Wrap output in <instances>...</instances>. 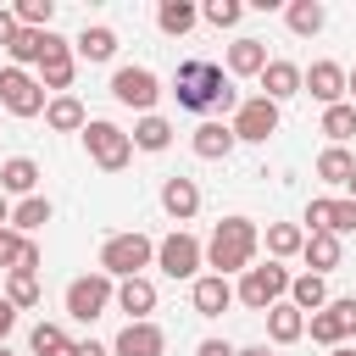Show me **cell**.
<instances>
[{
    "label": "cell",
    "mask_w": 356,
    "mask_h": 356,
    "mask_svg": "<svg viewBox=\"0 0 356 356\" xmlns=\"http://www.w3.org/2000/svg\"><path fill=\"white\" fill-rule=\"evenodd\" d=\"M172 100L184 106V111H222V122L239 111V89H234V78L217 67V61H206V56H189V61H178V72H172Z\"/></svg>",
    "instance_id": "6da1fadb"
},
{
    "label": "cell",
    "mask_w": 356,
    "mask_h": 356,
    "mask_svg": "<svg viewBox=\"0 0 356 356\" xmlns=\"http://www.w3.org/2000/svg\"><path fill=\"white\" fill-rule=\"evenodd\" d=\"M256 250H261V228H256L250 217H222V222L211 228V239H206V267H211L217 278L250 273V267H256Z\"/></svg>",
    "instance_id": "7a4b0ae2"
},
{
    "label": "cell",
    "mask_w": 356,
    "mask_h": 356,
    "mask_svg": "<svg viewBox=\"0 0 356 356\" xmlns=\"http://www.w3.org/2000/svg\"><path fill=\"white\" fill-rule=\"evenodd\" d=\"M145 267H156V239L150 234H139V228H128V234H111L106 245H100V273L106 278H139Z\"/></svg>",
    "instance_id": "3957f363"
},
{
    "label": "cell",
    "mask_w": 356,
    "mask_h": 356,
    "mask_svg": "<svg viewBox=\"0 0 356 356\" xmlns=\"http://www.w3.org/2000/svg\"><path fill=\"white\" fill-rule=\"evenodd\" d=\"M289 284H295V273H289L284 261H261V267L239 273V284H234V300L267 317V312H273L278 300H289Z\"/></svg>",
    "instance_id": "277c9868"
},
{
    "label": "cell",
    "mask_w": 356,
    "mask_h": 356,
    "mask_svg": "<svg viewBox=\"0 0 356 356\" xmlns=\"http://www.w3.org/2000/svg\"><path fill=\"white\" fill-rule=\"evenodd\" d=\"M83 150H89V161H95L100 172H122V167L134 161V134L117 128V122H106V117H89V128H83Z\"/></svg>",
    "instance_id": "5b68a950"
},
{
    "label": "cell",
    "mask_w": 356,
    "mask_h": 356,
    "mask_svg": "<svg viewBox=\"0 0 356 356\" xmlns=\"http://www.w3.org/2000/svg\"><path fill=\"white\" fill-rule=\"evenodd\" d=\"M117 306V278H106L100 267L95 273H78L72 284H67V317L72 323H95V317H106Z\"/></svg>",
    "instance_id": "8992f818"
},
{
    "label": "cell",
    "mask_w": 356,
    "mask_h": 356,
    "mask_svg": "<svg viewBox=\"0 0 356 356\" xmlns=\"http://www.w3.org/2000/svg\"><path fill=\"white\" fill-rule=\"evenodd\" d=\"M156 267H161L167 278H178V284H195L200 267H206V245H200L189 228H172L167 239H156Z\"/></svg>",
    "instance_id": "52a82bcc"
},
{
    "label": "cell",
    "mask_w": 356,
    "mask_h": 356,
    "mask_svg": "<svg viewBox=\"0 0 356 356\" xmlns=\"http://www.w3.org/2000/svg\"><path fill=\"white\" fill-rule=\"evenodd\" d=\"M44 106H50V95H44V83H39V72H22V67H0V111L6 117H44Z\"/></svg>",
    "instance_id": "ba28073f"
},
{
    "label": "cell",
    "mask_w": 356,
    "mask_h": 356,
    "mask_svg": "<svg viewBox=\"0 0 356 356\" xmlns=\"http://www.w3.org/2000/svg\"><path fill=\"white\" fill-rule=\"evenodd\" d=\"M111 100L128 106V111H139V117H150L156 100H161V78L150 67H117L111 72Z\"/></svg>",
    "instance_id": "9c48e42d"
},
{
    "label": "cell",
    "mask_w": 356,
    "mask_h": 356,
    "mask_svg": "<svg viewBox=\"0 0 356 356\" xmlns=\"http://www.w3.org/2000/svg\"><path fill=\"white\" fill-rule=\"evenodd\" d=\"M228 128H234L239 145H267V139L278 134V106H273L267 95H245L239 111L228 117Z\"/></svg>",
    "instance_id": "30bf717a"
},
{
    "label": "cell",
    "mask_w": 356,
    "mask_h": 356,
    "mask_svg": "<svg viewBox=\"0 0 356 356\" xmlns=\"http://www.w3.org/2000/svg\"><path fill=\"white\" fill-rule=\"evenodd\" d=\"M345 78H350V72H345L339 61H312V67H306V89H300V95H312V100L328 111V106H339V100H345Z\"/></svg>",
    "instance_id": "8fae6325"
},
{
    "label": "cell",
    "mask_w": 356,
    "mask_h": 356,
    "mask_svg": "<svg viewBox=\"0 0 356 356\" xmlns=\"http://www.w3.org/2000/svg\"><path fill=\"white\" fill-rule=\"evenodd\" d=\"M111 356H167L161 323H122V334L111 339Z\"/></svg>",
    "instance_id": "7c38bea8"
},
{
    "label": "cell",
    "mask_w": 356,
    "mask_h": 356,
    "mask_svg": "<svg viewBox=\"0 0 356 356\" xmlns=\"http://www.w3.org/2000/svg\"><path fill=\"white\" fill-rule=\"evenodd\" d=\"M56 44H61V33H56V28H17V39H11V50H6V56H11V67H22V72H28V67H39Z\"/></svg>",
    "instance_id": "4fadbf2b"
},
{
    "label": "cell",
    "mask_w": 356,
    "mask_h": 356,
    "mask_svg": "<svg viewBox=\"0 0 356 356\" xmlns=\"http://www.w3.org/2000/svg\"><path fill=\"white\" fill-rule=\"evenodd\" d=\"M300 89H306V67H295V61L273 56V61H267V72H261V95H267L273 106H284V100H295Z\"/></svg>",
    "instance_id": "5bb4252c"
},
{
    "label": "cell",
    "mask_w": 356,
    "mask_h": 356,
    "mask_svg": "<svg viewBox=\"0 0 356 356\" xmlns=\"http://www.w3.org/2000/svg\"><path fill=\"white\" fill-rule=\"evenodd\" d=\"M234 145H239V139H234V128H228L222 117H206V122L189 134V150H195L200 161H228V156H234Z\"/></svg>",
    "instance_id": "9a60e30c"
},
{
    "label": "cell",
    "mask_w": 356,
    "mask_h": 356,
    "mask_svg": "<svg viewBox=\"0 0 356 356\" xmlns=\"http://www.w3.org/2000/svg\"><path fill=\"white\" fill-rule=\"evenodd\" d=\"M189 306H195V317H222V312L234 306V284L217 278V273H200V278L189 284Z\"/></svg>",
    "instance_id": "2e32d148"
},
{
    "label": "cell",
    "mask_w": 356,
    "mask_h": 356,
    "mask_svg": "<svg viewBox=\"0 0 356 356\" xmlns=\"http://www.w3.org/2000/svg\"><path fill=\"white\" fill-rule=\"evenodd\" d=\"M72 78H78V56H72V44L61 39V44L39 61V83H44V95H72Z\"/></svg>",
    "instance_id": "e0dca14e"
},
{
    "label": "cell",
    "mask_w": 356,
    "mask_h": 356,
    "mask_svg": "<svg viewBox=\"0 0 356 356\" xmlns=\"http://www.w3.org/2000/svg\"><path fill=\"white\" fill-rule=\"evenodd\" d=\"M161 211H167L172 222H189V217L200 211V184H195V178H184V172L161 178Z\"/></svg>",
    "instance_id": "ac0fdd59"
},
{
    "label": "cell",
    "mask_w": 356,
    "mask_h": 356,
    "mask_svg": "<svg viewBox=\"0 0 356 356\" xmlns=\"http://www.w3.org/2000/svg\"><path fill=\"white\" fill-rule=\"evenodd\" d=\"M117 312H128V323H150L156 312V284L139 273V278H122L117 284Z\"/></svg>",
    "instance_id": "d6986e66"
},
{
    "label": "cell",
    "mask_w": 356,
    "mask_h": 356,
    "mask_svg": "<svg viewBox=\"0 0 356 356\" xmlns=\"http://www.w3.org/2000/svg\"><path fill=\"white\" fill-rule=\"evenodd\" d=\"M267 61H273V56H267V44H261V39H250V33L228 44V78H261V72H267Z\"/></svg>",
    "instance_id": "ffe728a7"
},
{
    "label": "cell",
    "mask_w": 356,
    "mask_h": 356,
    "mask_svg": "<svg viewBox=\"0 0 356 356\" xmlns=\"http://www.w3.org/2000/svg\"><path fill=\"white\" fill-rule=\"evenodd\" d=\"M72 56H78V61H111V56H117V28L83 22V33L72 39Z\"/></svg>",
    "instance_id": "44dd1931"
},
{
    "label": "cell",
    "mask_w": 356,
    "mask_h": 356,
    "mask_svg": "<svg viewBox=\"0 0 356 356\" xmlns=\"http://www.w3.org/2000/svg\"><path fill=\"white\" fill-rule=\"evenodd\" d=\"M44 128H56V134H83V128H89L83 100H78V95H50V106H44Z\"/></svg>",
    "instance_id": "7402d4cb"
},
{
    "label": "cell",
    "mask_w": 356,
    "mask_h": 356,
    "mask_svg": "<svg viewBox=\"0 0 356 356\" xmlns=\"http://www.w3.org/2000/svg\"><path fill=\"white\" fill-rule=\"evenodd\" d=\"M300 261H306V273H334L339 261H345V245H339V234H306V250H300Z\"/></svg>",
    "instance_id": "603a6c76"
},
{
    "label": "cell",
    "mask_w": 356,
    "mask_h": 356,
    "mask_svg": "<svg viewBox=\"0 0 356 356\" xmlns=\"http://www.w3.org/2000/svg\"><path fill=\"white\" fill-rule=\"evenodd\" d=\"M284 22H289L295 39H317L323 22H328V6H323V0H289V6H284Z\"/></svg>",
    "instance_id": "cb8c5ba5"
},
{
    "label": "cell",
    "mask_w": 356,
    "mask_h": 356,
    "mask_svg": "<svg viewBox=\"0 0 356 356\" xmlns=\"http://www.w3.org/2000/svg\"><path fill=\"white\" fill-rule=\"evenodd\" d=\"M267 339H273V345H295V339H306V312L289 306V300H278V306L267 312Z\"/></svg>",
    "instance_id": "d4e9b609"
},
{
    "label": "cell",
    "mask_w": 356,
    "mask_h": 356,
    "mask_svg": "<svg viewBox=\"0 0 356 356\" xmlns=\"http://www.w3.org/2000/svg\"><path fill=\"white\" fill-rule=\"evenodd\" d=\"M195 22H200V6H195V0H161V6H156V28H161L167 39H184Z\"/></svg>",
    "instance_id": "484cf974"
},
{
    "label": "cell",
    "mask_w": 356,
    "mask_h": 356,
    "mask_svg": "<svg viewBox=\"0 0 356 356\" xmlns=\"http://www.w3.org/2000/svg\"><path fill=\"white\" fill-rule=\"evenodd\" d=\"M0 189H6V195H22V200L39 195V161H33V156H11V161L0 167Z\"/></svg>",
    "instance_id": "4316f807"
},
{
    "label": "cell",
    "mask_w": 356,
    "mask_h": 356,
    "mask_svg": "<svg viewBox=\"0 0 356 356\" xmlns=\"http://www.w3.org/2000/svg\"><path fill=\"white\" fill-rule=\"evenodd\" d=\"M323 184H334V189H345L350 178H356V156L345 150V145H323V156H317V167H312Z\"/></svg>",
    "instance_id": "83f0119b"
},
{
    "label": "cell",
    "mask_w": 356,
    "mask_h": 356,
    "mask_svg": "<svg viewBox=\"0 0 356 356\" xmlns=\"http://www.w3.org/2000/svg\"><path fill=\"white\" fill-rule=\"evenodd\" d=\"M172 134H178V128H172L161 111H150V117H139V122H134V150H150V156H161V150L172 145Z\"/></svg>",
    "instance_id": "f1b7e54d"
},
{
    "label": "cell",
    "mask_w": 356,
    "mask_h": 356,
    "mask_svg": "<svg viewBox=\"0 0 356 356\" xmlns=\"http://www.w3.org/2000/svg\"><path fill=\"white\" fill-rule=\"evenodd\" d=\"M261 239H267V256H273V261H289V256L306 250V228H300V222H267Z\"/></svg>",
    "instance_id": "f546056e"
},
{
    "label": "cell",
    "mask_w": 356,
    "mask_h": 356,
    "mask_svg": "<svg viewBox=\"0 0 356 356\" xmlns=\"http://www.w3.org/2000/svg\"><path fill=\"white\" fill-rule=\"evenodd\" d=\"M289 306H300L306 317L323 312V306H328V278H323V273H295V284H289Z\"/></svg>",
    "instance_id": "4dcf8cb0"
},
{
    "label": "cell",
    "mask_w": 356,
    "mask_h": 356,
    "mask_svg": "<svg viewBox=\"0 0 356 356\" xmlns=\"http://www.w3.org/2000/svg\"><path fill=\"white\" fill-rule=\"evenodd\" d=\"M50 217H56V206H50L44 195H28V200H17V206H11V228H17V234H28V239H33Z\"/></svg>",
    "instance_id": "1f68e13d"
},
{
    "label": "cell",
    "mask_w": 356,
    "mask_h": 356,
    "mask_svg": "<svg viewBox=\"0 0 356 356\" xmlns=\"http://www.w3.org/2000/svg\"><path fill=\"white\" fill-rule=\"evenodd\" d=\"M72 345L78 339H67L61 323H33V334H28V350L33 356H72Z\"/></svg>",
    "instance_id": "d6a6232c"
},
{
    "label": "cell",
    "mask_w": 356,
    "mask_h": 356,
    "mask_svg": "<svg viewBox=\"0 0 356 356\" xmlns=\"http://www.w3.org/2000/svg\"><path fill=\"white\" fill-rule=\"evenodd\" d=\"M306 334H312V345H328V350H334V345H350L345 328H339V312H334V306L312 312V317H306Z\"/></svg>",
    "instance_id": "836d02e7"
},
{
    "label": "cell",
    "mask_w": 356,
    "mask_h": 356,
    "mask_svg": "<svg viewBox=\"0 0 356 356\" xmlns=\"http://www.w3.org/2000/svg\"><path fill=\"white\" fill-rule=\"evenodd\" d=\"M323 134H328V145H345V139L356 134V106H350V100L328 106V111H323Z\"/></svg>",
    "instance_id": "e575fe53"
},
{
    "label": "cell",
    "mask_w": 356,
    "mask_h": 356,
    "mask_svg": "<svg viewBox=\"0 0 356 356\" xmlns=\"http://www.w3.org/2000/svg\"><path fill=\"white\" fill-rule=\"evenodd\" d=\"M6 300H11L17 312L39 306V273H6Z\"/></svg>",
    "instance_id": "d590c367"
},
{
    "label": "cell",
    "mask_w": 356,
    "mask_h": 356,
    "mask_svg": "<svg viewBox=\"0 0 356 356\" xmlns=\"http://www.w3.org/2000/svg\"><path fill=\"white\" fill-rule=\"evenodd\" d=\"M323 234H356V200H350V195L328 200V222H323Z\"/></svg>",
    "instance_id": "8d00e7d4"
},
{
    "label": "cell",
    "mask_w": 356,
    "mask_h": 356,
    "mask_svg": "<svg viewBox=\"0 0 356 356\" xmlns=\"http://www.w3.org/2000/svg\"><path fill=\"white\" fill-rule=\"evenodd\" d=\"M11 11H17V22H22V28H50V17H56V0H17Z\"/></svg>",
    "instance_id": "74e56055"
},
{
    "label": "cell",
    "mask_w": 356,
    "mask_h": 356,
    "mask_svg": "<svg viewBox=\"0 0 356 356\" xmlns=\"http://www.w3.org/2000/svg\"><path fill=\"white\" fill-rule=\"evenodd\" d=\"M239 17H245L239 0H206V6H200V22H211V28H234Z\"/></svg>",
    "instance_id": "f35d334b"
},
{
    "label": "cell",
    "mask_w": 356,
    "mask_h": 356,
    "mask_svg": "<svg viewBox=\"0 0 356 356\" xmlns=\"http://www.w3.org/2000/svg\"><path fill=\"white\" fill-rule=\"evenodd\" d=\"M334 312H339V328H345V339H356V295H339V300H328Z\"/></svg>",
    "instance_id": "ab89813d"
},
{
    "label": "cell",
    "mask_w": 356,
    "mask_h": 356,
    "mask_svg": "<svg viewBox=\"0 0 356 356\" xmlns=\"http://www.w3.org/2000/svg\"><path fill=\"white\" fill-rule=\"evenodd\" d=\"M306 234H323V222H328V195H317V200H306Z\"/></svg>",
    "instance_id": "60d3db41"
},
{
    "label": "cell",
    "mask_w": 356,
    "mask_h": 356,
    "mask_svg": "<svg viewBox=\"0 0 356 356\" xmlns=\"http://www.w3.org/2000/svg\"><path fill=\"white\" fill-rule=\"evenodd\" d=\"M17 28H22V22H17V11H11V6H0V50H11Z\"/></svg>",
    "instance_id": "b9f144b4"
},
{
    "label": "cell",
    "mask_w": 356,
    "mask_h": 356,
    "mask_svg": "<svg viewBox=\"0 0 356 356\" xmlns=\"http://www.w3.org/2000/svg\"><path fill=\"white\" fill-rule=\"evenodd\" d=\"M195 356H239V345H228V339H200Z\"/></svg>",
    "instance_id": "7bdbcfd3"
},
{
    "label": "cell",
    "mask_w": 356,
    "mask_h": 356,
    "mask_svg": "<svg viewBox=\"0 0 356 356\" xmlns=\"http://www.w3.org/2000/svg\"><path fill=\"white\" fill-rule=\"evenodd\" d=\"M11 328H17V306H11L6 295H0V345L11 339Z\"/></svg>",
    "instance_id": "ee69618b"
},
{
    "label": "cell",
    "mask_w": 356,
    "mask_h": 356,
    "mask_svg": "<svg viewBox=\"0 0 356 356\" xmlns=\"http://www.w3.org/2000/svg\"><path fill=\"white\" fill-rule=\"evenodd\" d=\"M72 356H111V345H100V339H78Z\"/></svg>",
    "instance_id": "f6af8a7d"
},
{
    "label": "cell",
    "mask_w": 356,
    "mask_h": 356,
    "mask_svg": "<svg viewBox=\"0 0 356 356\" xmlns=\"http://www.w3.org/2000/svg\"><path fill=\"white\" fill-rule=\"evenodd\" d=\"M0 228H11V195L0 189Z\"/></svg>",
    "instance_id": "bcb514c9"
},
{
    "label": "cell",
    "mask_w": 356,
    "mask_h": 356,
    "mask_svg": "<svg viewBox=\"0 0 356 356\" xmlns=\"http://www.w3.org/2000/svg\"><path fill=\"white\" fill-rule=\"evenodd\" d=\"M239 356H273V345H239Z\"/></svg>",
    "instance_id": "7dc6e473"
},
{
    "label": "cell",
    "mask_w": 356,
    "mask_h": 356,
    "mask_svg": "<svg viewBox=\"0 0 356 356\" xmlns=\"http://www.w3.org/2000/svg\"><path fill=\"white\" fill-rule=\"evenodd\" d=\"M345 95H350V106H356V67H350V78H345Z\"/></svg>",
    "instance_id": "c3c4849f"
},
{
    "label": "cell",
    "mask_w": 356,
    "mask_h": 356,
    "mask_svg": "<svg viewBox=\"0 0 356 356\" xmlns=\"http://www.w3.org/2000/svg\"><path fill=\"white\" fill-rule=\"evenodd\" d=\"M328 356H356V345H334V350H328Z\"/></svg>",
    "instance_id": "681fc988"
},
{
    "label": "cell",
    "mask_w": 356,
    "mask_h": 356,
    "mask_svg": "<svg viewBox=\"0 0 356 356\" xmlns=\"http://www.w3.org/2000/svg\"><path fill=\"white\" fill-rule=\"evenodd\" d=\"M345 195H350V200H356V178H350V184H345Z\"/></svg>",
    "instance_id": "f907efd6"
},
{
    "label": "cell",
    "mask_w": 356,
    "mask_h": 356,
    "mask_svg": "<svg viewBox=\"0 0 356 356\" xmlns=\"http://www.w3.org/2000/svg\"><path fill=\"white\" fill-rule=\"evenodd\" d=\"M0 356H17V350H11V345H0Z\"/></svg>",
    "instance_id": "816d5d0a"
}]
</instances>
